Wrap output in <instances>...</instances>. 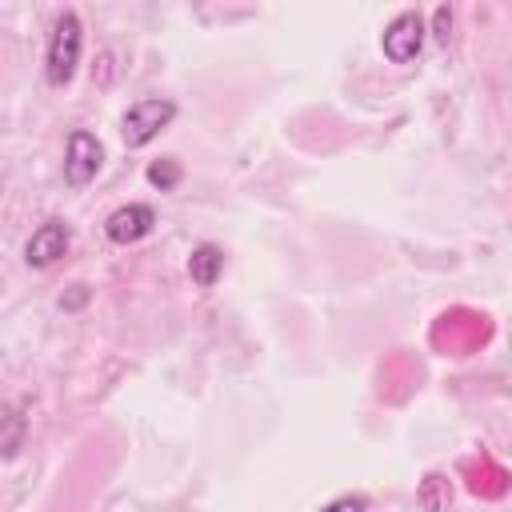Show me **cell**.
Instances as JSON below:
<instances>
[{
  "label": "cell",
  "instance_id": "cell-1",
  "mask_svg": "<svg viewBox=\"0 0 512 512\" xmlns=\"http://www.w3.org/2000/svg\"><path fill=\"white\" fill-rule=\"evenodd\" d=\"M80 48H84V28L76 12H60L48 36V56H44V76L52 88L72 84L76 64H80Z\"/></svg>",
  "mask_w": 512,
  "mask_h": 512
},
{
  "label": "cell",
  "instance_id": "cell-2",
  "mask_svg": "<svg viewBox=\"0 0 512 512\" xmlns=\"http://www.w3.org/2000/svg\"><path fill=\"white\" fill-rule=\"evenodd\" d=\"M172 120H176V104H172V100H164V96L136 100V104H128V112L120 116V140H124V148H144V144H152Z\"/></svg>",
  "mask_w": 512,
  "mask_h": 512
},
{
  "label": "cell",
  "instance_id": "cell-3",
  "mask_svg": "<svg viewBox=\"0 0 512 512\" xmlns=\"http://www.w3.org/2000/svg\"><path fill=\"white\" fill-rule=\"evenodd\" d=\"M424 32H428V28H424V16H420V12H400V16L388 20V28H384V36H380V48H384V56H388L392 64H408V60L420 56Z\"/></svg>",
  "mask_w": 512,
  "mask_h": 512
},
{
  "label": "cell",
  "instance_id": "cell-4",
  "mask_svg": "<svg viewBox=\"0 0 512 512\" xmlns=\"http://www.w3.org/2000/svg\"><path fill=\"white\" fill-rule=\"evenodd\" d=\"M100 164H104V148H100V140H96L92 132L76 128V132L68 136V148H64V180H68L72 188H84V184L96 180Z\"/></svg>",
  "mask_w": 512,
  "mask_h": 512
},
{
  "label": "cell",
  "instance_id": "cell-5",
  "mask_svg": "<svg viewBox=\"0 0 512 512\" xmlns=\"http://www.w3.org/2000/svg\"><path fill=\"white\" fill-rule=\"evenodd\" d=\"M68 240H72V232H68L64 220H44V224L32 232V240L24 244L28 268H48V264H56V260L68 252Z\"/></svg>",
  "mask_w": 512,
  "mask_h": 512
},
{
  "label": "cell",
  "instance_id": "cell-6",
  "mask_svg": "<svg viewBox=\"0 0 512 512\" xmlns=\"http://www.w3.org/2000/svg\"><path fill=\"white\" fill-rule=\"evenodd\" d=\"M152 224H156V212L148 204H124L104 220V232L112 244H136L152 232Z\"/></svg>",
  "mask_w": 512,
  "mask_h": 512
},
{
  "label": "cell",
  "instance_id": "cell-7",
  "mask_svg": "<svg viewBox=\"0 0 512 512\" xmlns=\"http://www.w3.org/2000/svg\"><path fill=\"white\" fill-rule=\"evenodd\" d=\"M224 272V252L216 244H196L192 256H188V276L200 284V288H212Z\"/></svg>",
  "mask_w": 512,
  "mask_h": 512
},
{
  "label": "cell",
  "instance_id": "cell-8",
  "mask_svg": "<svg viewBox=\"0 0 512 512\" xmlns=\"http://www.w3.org/2000/svg\"><path fill=\"white\" fill-rule=\"evenodd\" d=\"M20 440H24V412L20 404H8L4 408V436H0V456L12 460L20 452Z\"/></svg>",
  "mask_w": 512,
  "mask_h": 512
},
{
  "label": "cell",
  "instance_id": "cell-9",
  "mask_svg": "<svg viewBox=\"0 0 512 512\" xmlns=\"http://www.w3.org/2000/svg\"><path fill=\"white\" fill-rule=\"evenodd\" d=\"M144 176H148V184H152V188H160V192H172V188L180 184V164H176L172 156H164V160H152Z\"/></svg>",
  "mask_w": 512,
  "mask_h": 512
},
{
  "label": "cell",
  "instance_id": "cell-10",
  "mask_svg": "<svg viewBox=\"0 0 512 512\" xmlns=\"http://www.w3.org/2000/svg\"><path fill=\"white\" fill-rule=\"evenodd\" d=\"M320 512H368V500H364V496H336V500L324 504Z\"/></svg>",
  "mask_w": 512,
  "mask_h": 512
},
{
  "label": "cell",
  "instance_id": "cell-11",
  "mask_svg": "<svg viewBox=\"0 0 512 512\" xmlns=\"http://www.w3.org/2000/svg\"><path fill=\"white\" fill-rule=\"evenodd\" d=\"M448 28H452V12L448 8H436V40L448 44Z\"/></svg>",
  "mask_w": 512,
  "mask_h": 512
},
{
  "label": "cell",
  "instance_id": "cell-12",
  "mask_svg": "<svg viewBox=\"0 0 512 512\" xmlns=\"http://www.w3.org/2000/svg\"><path fill=\"white\" fill-rule=\"evenodd\" d=\"M88 300V288L84 284H72V296H60V308H80Z\"/></svg>",
  "mask_w": 512,
  "mask_h": 512
}]
</instances>
